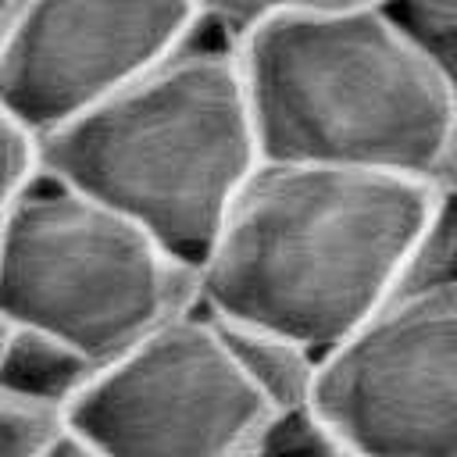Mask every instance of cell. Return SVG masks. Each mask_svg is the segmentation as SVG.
<instances>
[{
    "label": "cell",
    "instance_id": "cell-2",
    "mask_svg": "<svg viewBox=\"0 0 457 457\" xmlns=\"http://www.w3.org/2000/svg\"><path fill=\"white\" fill-rule=\"evenodd\" d=\"M261 161L457 189V79L378 4L264 0L228 50Z\"/></svg>",
    "mask_w": 457,
    "mask_h": 457
},
{
    "label": "cell",
    "instance_id": "cell-5",
    "mask_svg": "<svg viewBox=\"0 0 457 457\" xmlns=\"http://www.w3.org/2000/svg\"><path fill=\"white\" fill-rule=\"evenodd\" d=\"M278 418L200 307L93 368L61 411L93 457H253Z\"/></svg>",
    "mask_w": 457,
    "mask_h": 457
},
{
    "label": "cell",
    "instance_id": "cell-4",
    "mask_svg": "<svg viewBox=\"0 0 457 457\" xmlns=\"http://www.w3.org/2000/svg\"><path fill=\"white\" fill-rule=\"evenodd\" d=\"M196 307V271L43 168L0 218V318L93 368Z\"/></svg>",
    "mask_w": 457,
    "mask_h": 457
},
{
    "label": "cell",
    "instance_id": "cell-11",
    "mask_svg": "<svg viewBox=\"0 0 457 457\" xmlns=\"http://www.w3.org/2000/svg\"><path fill=\"white\" fill-rule=\"evenodd\" d=\"M39 171V143L0 111V218Z\"/></svg>",
    "mask_w": 457,
    "mask_h": 457
},
{
    "label": "cell",
    "instance_id": "cell-8",
    "mask_svg": "<svg viewBox=\"0 0 457 457\" xmlns=\"http://www.w3.org/2000/svg\"><path fill=\"white\" fill-rule=\"evenodd\" d=\"M89 371H93V364L82 361L79 353H71L68 346L54 343L39 332L11 325V339H7V350L0 361V393L11 400L61 414L75 400V393L82 389Z\"/></svg>",
    "mask_w": 457,
    "mask_h": 457
},
{
    "label": "cell",
    "instance_id": "cell-1",
    "mask_svg": "<svg viewBox=\"0 0 457 457\" xmlns=\"http://www.w3.org/2000/svg\"><path fill=\"white\" fill-rule=\"evenodd\" d=\"M457 189L261 161L196 264V307L318 357L378 311Z\"/></svg>",
    "mask_w": 457,
    "mask_h": 457
},
{
    "label": "cell",
    "instance_id": "cell-9",
    "mask_svg": "<svg viewBox=\"0 0 457 457\" xmlns=\"http://www.w3.org/2000/svg\"><path fill=\"white\" fill-rule=\"evenodd\" d=\"M218 325L225 328L239 364L257 382V389L271 400V407L282 418L303 414L314 357L303 353L300 346H293L289 339H278V336H268L257 328H243V325H228V321H218Z\"/></svg>",
    "mask_w": 457,
    "mask_h": 457
},
{
    "label": "cell",
    "instance_id": "cell-10",
    "mask_svg": "<svg viewBox=\"0 0 457 457\" xmlns=\"http://www.w3.org/2000/svg\"><path fill=\"white\" fill-rule=\"evenodd\" d=\"M382 11L428 64L457 79V4L453 0H382Z\"/></svg>",
    "mask_w": 457,
    "mask_h": 457
},
{
    "label": "cell",
    "instance_id": "cell-7",
    "mask_svg": "<svg viewBox=\"0 0 457 457\" xmlns=\"http://www.w3.org/2000/svg\"><path fill=\"white\" fill-rule=\"evenodd\" d=\"M200 29L189 0H21L0 50V111L36 143L132 86Z\"/></svg>",
    "mask_w": 457,
    "mask_h": 457
},
{
    "label": "cell",
    "instance_id": "cell-13",
    "mask_svg": "<svg viewBox=\"0 0 457 457\" xmlns=\"http://www.w3.org/2000/svg\"><path fill=\"white\" fill-rule=\"evenodd\" d=\"M46 457H93V453H86V450H82V446L64 432V436L46 450Z\"/></svg>",
    "mask_w": 457,
    "mask_h": 457
},
{
    "label": "cell",
    "instance_id": "cell-6",
    "mask_svg": "<svg viewBox=\"0 0 457 457\" xmlns=\"http://www.w3.org/2000/svg\"><path fill=\"white\" fill-rule=\"evenodd\" d=\"M303 418L332 457H457V286L400 289L318 353Z\"/></svg>",
    "mask_w": 457,
    "mask_h": 457
},
{
    "label": "cell",
    "instance_id": "cell-14",
    "mask_svg": "<svg viewBox=\"0 0 457 457\" xmlns=\"http://www.w3.org/2000/svg\"><path fill=\"white\" fill-rule=\"evenodd\" d=\"M7 339H11V321L0 318V361H4V350H7Z\"/></svg>",
    "mask_w": 457,
    "mask_h": 457
},
{
    "label": "cell",
    "instance_id": "cell-12",
    "mask_svg": "<svg viewBox=\"0 0 457 457\" xmlns=\"http://www.w3.org/2000/svg\"><path fill=\"white\" fill-rule=\"evenodd\" d=\"M18 7H21V0H0V50H4V43H7L11 29H14Z\"/></svg>",
    "mask_w": 457,
    "mask_h": 457
},
{
    "label": "cell",
    "instance_id": "cell-3",
    "mask_svg": "<svg viewBox=\"0 0 457 457\" xmlns=\"http://www.w3.org/2000/svg\"><path fill=\"white\" fill-rule=\"evenodd\" d=\"M261 164L225 46L196 36L96 111L39 139V168L196 264Z\"/></svg>",
    "mask_w": 457,
    "mask_h": 457
}]
</instances>
